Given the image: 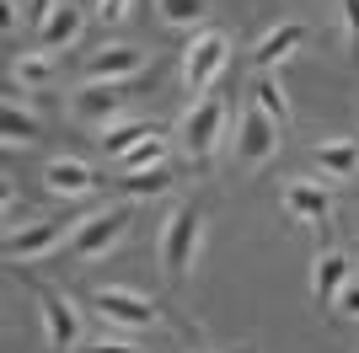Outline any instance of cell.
<instances>
[{"label":"cell","mask_w":359,"mask_h":353,"mask_svg":"<svg viewBox=\"0 0 359 353\" xmlns=\"http://www.w3.org/2000/svg\"><path fill=\"white\" fill-rule=\"evenodd\" d=\"M129 220H135V214H129L123 204L86 214V220L70 230V251H75V257H102V251H113L123 235H129Z\"/></svg>","instance_id":"1"},{"label":"cell","mask_w":359,"mask_h":353,"mask_svg":"<svg viewBox=\"0 0 359 353\" xmlns=\"http://www.w3.org/2000/svg\"><path fill=\"white\" fill-rule=\"evenodd\" d=\"M198 225H204V214H198L194 204H182L172 220H166V235H161V257H166V273L172 279H182L188 268H194V247H198Z\"/></svg>","instance_id":"2"},{"label":"cell","mask_w":359,"mask_h":353,"mask_svg":"<svg viewBox=\"0 0 359 353\" xmlns=\"http://www.w3.org/2000/svg\"><path fill=\"white\" fill-rule=\"evenodd\" d=\"M220 123H225V102H220V97H198V102L188 107V118H182V145H188V155H194L198 166L215 155Z\"/></svg>","instance_id":"3"},{"label":"cell","mask_w":359,"mask_h":353,"mask_svg":"<svg viewBox=\"0 0 359 353\" xmlns=\"http://www.w3.org/2000/svg\"><path fill=\"white\" fill-rule=\"evenodd\" d=\"M225 59H231V43H225L220 32H198L194 48H188V59H182V81H188V91H210L215 75L225 70Z\"/></svg>","instance_id":"4"},{"label":"cell","mask_w":359,"mask_h":353,"mask_svg":"<svg viewBox=\"0 0 359 353\" xmlns=\"http://www.w3.org/2000/svg\"><path fill=\"white\" fill-rule=\"evenodd\" d=\"M273 150H279V123H273L263 107H247L241 113V134H236V155L247 166H263V161H273Z\"/></svg>","instance_id":"5"},{"label":"cell","mask_w":359,"mask_h":353,"mask_svg":"<svg viewBox=\"0 0 359 353\" xmlns=\"http://www.w3.org/2000/svg\"><path fill=\"white\" fill-rule=\"evenodd\" d=\"M60 241H65V225H60V220H38V225H22V230L6 235V257H16V263H32V257L54 251Z\"/></svg>","instance_id":"6"},{"label":"cell","mask_w":359,"mask_h":353,"mask_svg":"<svg viewBox=\"0 0 359 353\" xmlns=\"http://www.w3.org/2000/svg\"><path fill=\"white\" fill-rule=\"evenodd\" d=\"M118 107H123V81H91V86L75 97V118H86V123H102V129H113Z\"/></svg>","instance_id":"7"},{"label":"cell","mask_w":359,"mask_h":353,"mask_svg":"<svg viewBox=\"0 0 359 353\" xmlns=\"http://www.w3.org/2000/svg\"><path fill=\"white\" fill-rule=\"evenodd\" d=\"M97 310H102L107 321H118V326H150L156 321V305H150L145 294H135V289H97Z\"/></svg>","instance_id":"8"},{"label":"cell","mask_w":359,"mask_h":353,"mask_svg":"<svg viewBox=\"0 0 359 353\" xmlns=\"http://www.w3.org/2000/svg\"><path fill=\"white\" fill-rule=\"evenodd\" d=\"M38 310H43V321H48V342L54 348H75L81 342V316H75L70 300H60L54 289H38Z\"/></svg>","instance_id":"9"},{"label":"cell","mask_w":359,"mask_h":353,"mask_svg":"<svg viewBox=\"0 0 359 353\" xmlns=\"http://www.w3.org/2000/svg\"><path fill=\"white\" fill-rule=\"evenodd\" d=\"M43 188L48 193H60V198H81V193H97L102 188V176L91 172L86 161H48V172H43Z\"/></svg>","instance_id":"10"},{"label":"cell","mask_w":359,"mask_h":353,"mask_svg":"<svg viewBox=\"0 0 359 353\" xmlns=\"http://www.w3.org/2000/svg\"><path fill=\"white\" fill-rule=\"evenodd\" d=\"M348 284V257L344 251H327V257H316V273H311V305L316 310H332L338 305V294Z\"/></svg>","instance_id":"11"},{"label":"cell","mask_w":359,"mask_h":353,"mask_svg":"<svg viewBox=\"0 0 359 353\" xmlns=\"http://www.w3.org/2000/svg\"><path fill=\"white\" fill-rule=\"evenodd\" d=\"M140 48H123V43H107L97 48V54L86 59V75L91 81H129V75H140Z\"/></svg>","instance_id":"12"},{"label":"cell","mask_w":359,"mask_h":353,"mask_svg":"<svg viewBox=\"0 0 359 353\" xmlns=\"http://www.w3.org/2000/svg\"><path fill=\"white\" fill-rule=\"evenodd\" d=\"M81 22H86V16H81V6H75V0H60V6L48 11V22L38 27V48H65V43H75V38H81Z\"/></svg>","instance_id":"13"},{"label":"cell","mask_w":359,"mask_h":353,"mask_svg":"<svg viewBox=\"0 0 359 353\" xmlns=\"http://www.w3.org/2000/svg\"><path fill=\"white\" fill-rule=\"evenodd\" d=\"M295 43H306V27H300V22H285V27H273L269 38L252 48V64H257V70H273V64H279Z\"/></svg>","instance_id":"14"},{"label":"cell","mask_w":359,"mask_h":353,"mask_svg":"<svg viewBox=\"0 0 359 353\" xmlns=\"http://www.w3.org/2000/svg\"><path fill=\"white\" fill-rule=\"evenodd\" d=\"M285 209L295 214V220H327L332 198L322 188H311V182H290V188H285Z\"/></svg>","instance_id":"15"},{"label":"cell","mask_w":359,"mask_h":353,"mask_svg":"<svg viewBox=\"0 0 359 353\" xmlns=\"http://www.w3.org/2000/svg\"><path fill=\"white\" fill-rule=\"evenodd\" d=\"M316 166H322L327 176H354V172H359V145H348V139L316 145Z\"/></svg>","instance_id":"16"},{"label":"cell","mask_w":359,"mask_h":353,"mask_svg":"<svg viewBox=\"0 0 359 353\" xmlns=\"http://www.w3.org/2000/svg\"><path fill=\"white\" fill-rule=\"evenodd\" d=\"M118 188L129 193V198H161V193L172 188V172H166V161H161V166H150V172H129V176H118Z\"/></svg>","instance_id":"17"},{"label":"cell","mask_w":359,"mask_h":353,"mask_svg":"<svg viewBox=\"0 0 359 353\" xmlns=\"http://www.w3.org/2000/svg\"><path fill=\"white\" fill-rule=\"evenodd\" d=\"M150 134H161V129H156V123H113V129H102V150L107 155H129Z\"/></svg>","instance_id":"18"},{"label":"cell","mask_w":359,"mask_h":353,"mask_svg":"<svg viewBox=\"0 0 359 353\" xmlns=\"http://www.w3.org/2000/svg\"><path fill=\"white\" fill-rule=\"evenodd\" d=\"M0 129H6V145H32L38 139V118L22 113L16 102H6L0 107Z\"/></svg>","instance_id":"19"},{"label":"cell","mask_w":359,"mask_h":353,"mask_svg":"<svg viewBox=\"0 0 359 353\" xmlns=\"http://www.w3.org/2000/svg\"><path fill=\"white\" fill-rule=\"evenodd\" d=\"M161 134H150V139H140L135 150H129V155H118L123 161V172H150V166H161Z\"/></svg>","instance_id":"20"},{"label":"cell","mask_w":359,"mask_h":353,"mask_svg":"<svg viewBox=\"0 0 359 353\" xmlns=\"http://www.w3.org/2000/svg\"><path fill=\"white\" fill-rule=\"evenodd\" d=\"M252 102L263 107V113H269L273 123H279V129H285V123H290V107H285V97H279V86H273L269 75H263V81H257V86H252Z\"/></svg>","instance_id":"21"},{"label":"cell","mask_w":359,"mask_h":353,"mask_svg":"<svg viewBox=\"0 0 359 353\" xmlns=\"http://www.w3.org/2000/svg\"><path fill=\"white\" fill-rule=\"evenodd\" d=\"M204 11H210V0H161V16L172 27H188V22H198Z\"/></svg>","instance_id":"22"},{"label":"cell","mask_w":359,"mask_h":353,"mask_svg":"<svg viewBox=\"0 0 359 353\" xmlns=\"http://www.w3.org/2000/svg\"><path fill=\"white\" fill-rule=\"evenodd\" d=\"M48 70H54L48 54H22V59H16V81H27V86H43Z\"/></svg>","instance_id":"23"},{"label":"cell","mask_w":359,"mask_h":353,"mask_svg":"<svg viewBox=\"0 0 359 353\" xmlns=\"http://www.w3.org/2000/svg\"><path fill=\"white\" fill-rule=\"evenodd\" d=\"M344 27H348V48L359 54V0H344Z\"/></svg>","instance_id":"24"},{"label":"cell","mask_w":359,"mask_h":353,"mask_svg":"<svg viewBox=\"0 0 359 353\" xmlns=\"http://www.w3.org/2000/svg\"><path fill=\"white\" fill-rule=\"evenodd\" d=\"M338 310L359 316V284H354V279H348V284H344V294H338Z\"/></svg>","instance_id":"25"},{"label":"cell","mask_w":359,"mask_h":353,"mask_svg":"<svg viewBox=\"0 0 359 353\" xmlns=\"http://www.w3.org/2000/svg\"><path fill=\"white\" fill-rule=\"evenodd\" d=\"M54 6H60V0H32V6H27V16H32V22H38V27H43V22H48V11H54Z\"/></svg>","instance_id":"26"},{"label":"cell","mask_w":359,"mask_h":353,"mask_svg":"<svg viewBox=\"0 0 359 353\" xmlns=\"http://www.w3.org/2000/svg\"><path fill=\"white\" fill-rule=\"evenodd\" d=\"M0 27L16 32V0H0Z\"/></svg>","instance_id":"27"},{"label":"cell","mask_w":359,"mask_h":353,"mask_svg":"<svg viewBox=\"0 0 359 353\" xmlns=\"http://www.w3.org/2000/svg\"><path fill=\"white\" fill-rule=\"evenodd\" d=\"M91 353H140V348H135V342H107V338H102Z\"/></svg>","instance_id":"28"},{"label":"cell","mask_w":359,"mask_h":353,"mask_svg":"<svg viewBox=\"0 0 359 353\" xmlns=\"http://www.w3.org/2000/svg\"><path fill=\"white\" fill-rule=\"evenodd\" d=\"M123 11H129V0H102V16H107V22H118Z\"/></svg>","instance_id":"29"}]
</instances>
